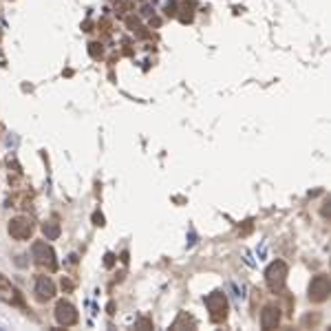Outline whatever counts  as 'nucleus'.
<instances>
[{"label":"nucleus","mask_w":331,"mask_h":331,"mask_svg":"<svg viewBox=\"0 0 331 331\" xmlns=\"http://www.w3.org/2000/svg\"><path fill=\"white\" fill-rule=\"evenodd\" d=\"M287 274H289V267H287L285 260H274V263L267 265L265 283H267V287H270L272 294H281L283 289H285Z\"/></svg>","instance_id":"obj_1"},{"label":"nucleus","mask_w":331,"mask_h":331,"mask_svg":"<svg viewBox=\"0 0 331 331\" xmlns=\"http://www.w3.org/2000/svg\"><path fill=\"white\" fill-rule=\"evenodd\" d=\"M206 307L210 311L212 322H221L228 318V298H225V294L214 292L210 296H206Z\"/></svg>","instance_id":"obj_2"},{"label":"nucleus","mask_w":331,"mask_h":331,"mask_svg":"<svg viewBox=\"0 0 331 331\" xmlns=\"http://www.w3.org/2000/svg\"><path fill=\"white\" fill-rule=\"evenodd\" d=\"M31 254H33V260L40 265V267H46V270H55V252L49 243L44 241H36L31 247Z\"/></svg>","instance_id":"obj_3"},{"label":"nucleus","mask_w":331,"mask_h":331,"mask_svg":"<svg viewBox=\"0 0 331 331\" xmlns=\"http://www.w3.org/2000/svg\"><path fill=\"white\" fill-rule=\"evenodd\" d=\"M331 294V278L327 274H318L313 276L311 285H309V300L311 303H324Z\"/></svg>","instance_id":"obj_4"},{"label":"nucleus","mask_w":331,"mask_h":331,"mask_svg":"<svg viewBox=\"0 0 331 331\" xmlns=\"http://www.w3.org/2000/svg\"><path fill=\"white\" fill-rule=\"evenodd\" d=\"M9 234L16 241H25L33 234V221L29 217H16L9 221Z\"/></svg>","instance_id":"obj_5"},{"label":"nucleus","mask_w":331,"mask_h":331,"mask_svg":"<svg viewBox=\"0 0 331 331\" xmlns=\"http://www.w3.org/2000/svg\"><path fill=\"white\" fill-rule=\"evenodd\" d=\"M78 309L69 303V300H60V303L55 305V320L60 327H73L75 322H78Z\"/></svg>","instance_id":"obj_6"},{"label":"nucleus","mask_w":331,"mask_h":331,"mask_svg":"<svg viewBox=\"0 0 331 331\" xmlns=\"http://www.w3.org/2000/svg\"><path fill=\"white\" fill-rule=\"evenodd\" d=\"M55 296V285L53 281H51L49 276H38L36 281V298L40 303H46V300H51Z\"/></svg>","instance_id":"obj_7"},{"label":"nucleus","mask_w":331,"mask_h":331,"mask_svg":"<svg viewBox=\"0 0 331 331\" xmlns=\"http://www.w3.org/2000/svg\"><path fill=\"white\" fill-rule=\"evenodd\" d=\"M278 322H281V309L276 305H267L263 311H260V327L263 329H276Z\"/></svg>","instance_id":"obj_8"},{"label":"nucleus","mask_w":331,"mask_h":331,"mask_svg":"<svg viewBox=\"0 0 331 331\" xmlns=\"http://www.w3.org/2000/svg\"><path fill=\"white\" fill-rule=\"evenodd\" d=\"M0 296H3V300H7V303H16V305H20V303H22L18 289L11 287L3 276H0Z\"/></svg>","instance_id":"obj_9"},{"label":"nucleus","mask_w":331,"mask_h":331,"mask_svg":"<svg viewBox=\"0 0 331 331\" xmlns=\"http://www.w3.org/2000/svg\"><path fill=\"white\" fill-rule=\"evenodd\" d=\"M42 234L46 236V241H55L57 236H60V225L53 223V221H49V223L42 225Z\"/></svg>","instance_id":"obj_10"},{"label":"nucleus","mask_w":331,"mask_h":331,"mask_svg":"<svg viewBox=\"0 0 331 331\" xmlns=\"http://www.w3.org/2000/svg\"><path fill=\"white\" fill-rule=\"evenodd\" d=\"M89 46H91V49H89V53H91L93 57H100V55H102V46L97 44V42H93V44H89Z\"/></svg>","instance_id":"obj_11"},{"label":"nucleus","mask_w":331,"mask_h":331,"mask_svg":"<svg viewBox=\"0 0 331 331\" xmlns=\"http://www.w3.org/2000/svg\"><path fill=\"white\" fill-rule=\"evenodd\" d=\"M135 329H153V322L146 320V318H142V320L135 322Z\"/></svg>","instance_id":"obj_12"},{"label":"nucleus","mask_w":331,"mask_h":331,"mask_svg":"<svg viewBox=\"0 0 331 331\" xmlns=\"http://www.w3.org/2000/svg\"><path fill=\"white\" fill-rule=\"evenodd\" d=\"M329 206H331V203L327 201V203H324V208H322V217H324V219L331 217V208H329Z\"/></svg>","instance_id":"obj_13"},{"label":"nucleus","mask_w":331,"mask_h":331,"mask_svg":"<svg viewBox=\"0 0 331 331\" xmlns=\"http://www.w3.org/2000/svg\"><path fill=\"white\" fill-rule=\"evenodd\" d=\"M93 221H95V225H104V217H102V214H93Z\"/></svg>","instance_id":"obj_14"},{"label":"nucleus","mask_w":331,"mask_h":331,"mask_svg":"<svg viewBox=\"0 0 331 331\" xmlns=\"http://www.w3.org/2000/svg\"><path fill=\"white\" fill-rule=\"evenodd\" d=\"M104 263H106V267L113 265V254H106V260H104Z\"/></svg>","instance_id":"obj_15"}]
</instances>
